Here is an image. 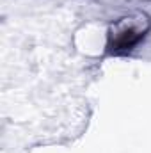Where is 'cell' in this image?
Listing matches in <instances>:
<instances>
[{"mask_svg":"<svg viewBox=\"0 0 151 153\" xmlns=\"http://www.w3.org/2000/svg\"><path fill=\"white\" fill-rule=\"evenodd\" d=\"M151 32V18L135 11L114 20L107 30V52L110 55H124L133 52Z\"/></svg>","mask_w":151,"mask_h":153,"instance_id":"1","label":"cell"}]
</instances>
